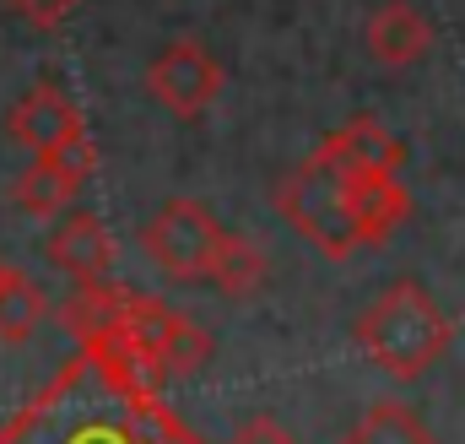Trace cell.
<instances>
[{
    "instance_id": "obj_1",
    "label": "cell",
    "mask_w": 465,
    "mask_h": 444,
    "mask_svg": "<svg viewBox=\"0 0 465 444\" xmlns=\"http://www.w3.org/2000/svg\"><path fill=\"white\" fill-rule=\"evenodd\" d=\"M450 336V315L433 304L422 282H390L351 326L357 352L373 358L390 379H422L444 358Z\"/></svg>"
},
{
    "instance_id": "obj_2",
    "label": "cell",
    "mask_w": 465,
    "mask_h": 444,
    "mask_svg": "<svg viewBox=\"0 0 465 444\" xmlns=\"http://www.w3.org/2000/svg\"><path fill=\"white\" fill-rule=\"evenodd\" d=\"M351 185H357V174L320 141V152L303 157L276 190L282 217L292 222L325 260H351L362 249L357 227H351Z\"/></svg>"
},
{
    "instance_id": "obj_3",
    "label": "cell",
    "mask_w": 465,
    "mask_h": 444,
    "mask_svg": "<svg viewBox=\"0 0 465 444\" xmlns=\"http://www.w3.org/2000/svg\"><path fill=\"white\" fill-rule=\"evenodd\" d=\"M223 238H228V233L217 227V217H212L201 201H184V196H173L157 217L146 222V233H141L146 255H152L168 277H179V282L212 277V260H217Z\"/></svg>"
},
{
    "instance_id": "obj_4",
    "label": "cell",
    "mask_w": 465,
    "mask_h": 444,
    "mask_svg": "<svg viewBox=\"0 0 465 444\" xmlns=\"http://www.w3.org/2000/svg\"><path fill=\"white\" fill-rule=\"evenodd\" d=\"M146 93L173 114V119H201V114L212 109V98L223 93V66L195 38H173L146 66Z\"/></svg>"
},
{
    "instance_id": "obj_5",
    "label": "cell",
    "mask_w": 465,
    "mask_h": 444,
    "mask_svg": "<svg viewBox=\"0 0 465 444\" xmlns=\"http://www.w3.org/2000/svg\"><path fill=\"white\" fill-rule=\"evenodd\" d=\"M11 136L33 152V157H60L65 146H76L82 136H87V125H82V109L54 87V82H38V87H27L16 104H11Z\"/></svg>"
},
{
    "instance_id": "obj_6",
    "label": "cell",
    "mask_w": 465,
    "mask_h": 444,
    "mask_svg": "<svg viewBox=\"0 0 465 444\" xmlns=\"http://www.w3.org/2000/svg\"><path fill=\"white\" fill-rule=\"evenodd\" d=\"M44 255H49L54 271H65L76 282H104L114 271V233L104 227V217L76 212V217H65L54 227V238H49Z\"/></svg>"
},
{
    "instance_id": "obj_7",
    "label": "cell",
    "mask_w": 465,
    "mask_h": 444,
    "mask_svg": "<svg viewBox=\"0 0 465 444\" xmlns=\"http://www.w3.org/2000/svg\"><path fill=\"white\" fill-rule=\"evenodd\" d=\"M362 38H368V55H373L379 66L401 71V66H417V60L433 49V22H428L417 5H406V0H390V5H379V11L368 16Z\"/></svg>"
},
{
    "instance_id": "obj_8",
    "label": "cell",
    "mask_w": 465,
    "mask_h": 444,
    "mask_svg": "<svg viewBox=\"0 0 465 444\" xmlns=\"http://www.w3.org/2000/svg\"><path fill=\"white\" fill-rule=\"evenodd\" d=\"M325 146L347 163L351 174H401L406 168V146L395 141V130L373 114H351L336 136H325Z\"/></svg>"
},
{
    "instance_id": "obj_9",
    "label": "cell",
    "mask_w": 465,
    "mask_h": 444,
    "mask_svg": "<svg viewBox=\"0 0 465 444\" xmlns=\"http://www.w3.org/2000/svg\"><path fill=\"white\" fill-rule=\"evenodd\" d=\"M411 217V196L401 174H357L351 185V227L362 244H384L401 222Z\"/></svg>"
},
{
    "instance_id": "obj_10",
    "label": "cell",
    "mask_w": 465,
    "mask_h": 444,
    "mask_svg": "<svg viewBox=\"0 0 465 444\" xmlns=\"http://www.w3.org/2000/svg\"><path fill=\"white\" fill-rule=\"evenodd\" d=\"M76 190H82V179L60 163V157H33V168L16 179V207L27 212V217H60L71 201H76Z\"/></svg>"
},
{
    "instance_id": "obj_11",
    "label": "cell",
    "mask_w": 465,
    "mask_h": 444,
    "mask_svg": "<svg viewBox=\"0 0 465 444\" xmlns=\"http://www.w3.org/2000/svg\"><path fill=\"white\" fill-rule=\"evenodd\" d=\"M341 444H439V439L422 423V412H411L406 401H373L341 434Z\"/></svg>"
},
{
    "instance_id": "obj_12",
    "label": "cell",
    "mask_w": 465,
    "mask_h": 444,
    "mask_svg": "<svg viewBox=\"0 0 465 444\" xmlns=\"http://www.w3.org/2000/svg\"><path fill=\"white\" fill-rule=\"evenodd\" d=\"M265 249L254 244V238H238V233H228L223 238V249H217V260H212V288L223 293V298H254L260 288H265Z\"/></svg>"
},
{
    "instance_id": "obj_13",
    "label": "cell",
    "mask_w": 465,
    "mask_h": 444,
    "mask_svg": "<svg viewBox=\"0 0 465 444\" xmlns=\"http://www.w3.org/2000/svg\"><path fill=\"white\" fill-rule=\"evenodd\" d=\"M44 293L33 288V277H22V271H11V266H0V341H27V336L38 331V320H44Z\"/></svg>"
},
{
    "instance_id": "obj_14",
    "label": "cell",
    "mask_w": 465,
    "mask_h": 444,
    "mask_svg": "<svg viewBox=\"0 0 465 444\" xmlns=\"http://www.w3.org/2000/svg\"><path fill=\"white\" fill-rule=\"evenodd\" d=\"M11 5H16L33 27H60V22H65L82 0H11Z\"/></svg>"
},
{
    "instance_id": "obj_15",
    "label": "cell",
    "mask_w": 465,
    "mask_h": 444,
    "mask_svg": "<svg viewBox=\"0 0 465 444\" xmlns=\"http://www.w3.org/2000/svg\"><path fill=\"white\" fill-rule=\"evenodd\" d=\"M232 444H298V439H292L276 418H249V423L232 434Z\"/></svg>"
},
{
    "instance_id": "obj_16",
    "label": "cell",
    "mask_w": 465,
    "mask_h": 444,
    "mask_svg": "<svg viewBox=\"0 0 465 444\" xmlns=\"http://www.w3.org/2000/svg\"><path fill=\"white\" fill-rule=\"evenodd\" d=\"M60 163H65L76 179H93V168H98V152H93V141L82 136L76 146H65V152H60Z\"/></svg>"
}]
</instances>
